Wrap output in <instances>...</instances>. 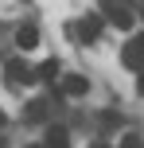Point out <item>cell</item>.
<instances>
[{
    "label": "cell",
    "mask_w": 144,
    "mask_h": 148,
    "mask_svg": "<svg viewBox=\"0 0 144 148\" xmlns=\"http://www.w3.org/2000/svg\"><path fill=\"white\" fill-rule=\"evenodd\" d=\"M4 74H8V82H12V86H20V82H35V70H31L23 59H8Z\"/></svg>",
    "instance_id": "obj_1"
},
{
    "label": "cell",
    "mask_w": 144,
    "mask_h": 148,
    "mask_svg": "<svg viewBox=\"0 0 144 148\" xmlns=\"http://www.w3.org/2000/svg\"><path fill=\"white\" fill-rule=\"evenodd\" d=\"M121 62L129 70H144V51L136 47V39H129V43H125V51H121Z\"/></svg>",
    "instance_id": "obj_2"
},
{
    "label": "cell",
    "mask_w": 144,
    "mask_h": 148,
    "mask_svg": "<svg viewBox=\"0 0 144 148\" xmlns=\"http://www.w3.org/2000/svg\"><path fill=\"white\" fill-rule=\"evenodd\" d=\"M86 90H90V82H86L82 74H70V78H62V94H66V97H86Z\"/></svg>",
    "instance_id": "obj_3"
},
{
    "label": "cell",
    "mask_w": 144,
    "mask_h": 148,
    "mask_svg": "<svg viewBox=\"0 0 144 148\" xmlns=\"http://www.w3.org/2000/svg\"><path fill=\"white\" fill-rule=\"evenodd\" d=\"M43 148H70V133L62 125H51L47 129V140H43Z\"/></svg>",
    "instance_id": "obj_4"
},
{
    "label": "cell",
    "mask_w": 144,
    "mask_h": 148,
    "mask_svg": "<svg viewBox=\"0 0 144 148\" xmlns=\"http://www.w3.org/2000/svg\"><path fill=\"white\" fill-rule=\"evenodd\" d=\"M78 35H82L86 43H93V39L101 35V16H86V20L78 23Z\"/></svg>",
    "instance_id": "obj_5"
},
{
    "label": "cell",
    "mask_w": 144,
    "mask_h": 148,
    "mask_svg": "<svg viewBox=\"0 0 144 148\" xmlns=\"http://www.w3.org/2000/svg\"><path fill=\"white\" fill-rule=\"evenodd\" d=\"M35 43H39V31L31 27V23H27V27H20V31H16V47H23V51H31Z\"/></svg>",
    "instance_id": "obj_6"
},
{
    "label": "cell",
    "mask_w": 144,
    "mask_h": 148,
    "mask_svg": "<svg viewBox=\"0 0 144 148\" xmlns=\"http://www.w3.org/2000/svg\"><path fill=\"white\" fill-rule=\"evenodd\" d=\"M109 20H113L121 31H129V27H132V12H129V8H117V4H113V8H109Z\"/></svg>",
    "instance_id": "obj_7"
},
{
    "label": "cell",
    "mask_w": 144,
    "mask_h": 148,
    "mask_svg": "<svg viewBox=\"0 0 144 148\" xmlns=\"http://www.w3.org/2000/svg\"><path fill=\"white\" fill-rule=\"evenodd\" d=\"M35 78H47V82H55V78H59V59H47V62H39Z\"/></svg>",
    "instance_id": "obj_8"
},
{
    "label": "cell",
    "mask_w": 144,
    "mask_h": 148,
    "mask_svg": "<svg viewBox=\"0 0 144 148\" xmlns=\"http://www.w3.org/2000/svg\"><path fill=\"white\" fill-rule=\"evenodd\" d=\"M27 117H31V121H43V117H47V101H43V97H35V101L27 105Z\"/></svg>",
    "instance_id": "obj_9"
},
{
    "label": "cell",
    "mask_w": 144,
    "mask_h": 148,
    "mask_svg": "<svg viewBox=\"0 0 144 148\" xmlns=\"http://www.w3.org/2000/svg\"><path fill=\"white\" fill-rule=\"evenodd\" d=\"M121 148H144V140H140L136 133H125L121 136Z\"/></svg>",
    "instance_id": "obj_10"
},
{
    "label": "cell",
    "mask_w": 144,
    "mask_h": 148,
    "mask_svg": "<svg viewBox=\"0 0 144 148\" xmlns=\"http://www.w3.org/2000/svg\"><path fill=\"white\" fill-rule=\"evenodd\" d=\"M136 94H144V70H140V78H136Z\"/></svg>",
    "instance_id": "obj_11"
},
{
    "label": "cell",
    "mask_w": 144,
    "mask_h": 148,
    "mask_svg": "<svg viewBox=\"0 0 144 148\" xmlns=\"http://www.w3.org/2000/svg\"><path fill=\"white\" fill-rule=\"evenodd\" d=\"M136 47H140V51H144V35H136Z\"/></svg>",
    "instance_id": "obj_12"
},
{
    "label": "cell",
    "mask_w": 144,
    "mask_h": 148,
    "mask_svg": "<svg viewBox=\"0 0 144 148\" xmlns=\"http://www.w3.org/2000/svg\"><path fill=\"white\" fill-rule=\"evenodd\" d=\"M90 148H109V144H105V140H98V144H90Z\"/></svg>",
    "instance_id": "obj_13"
},
{
    "label": "cell",
    "mask_w": 144,
    "mask_h": 148,
    "mask_svg": "<svg viewBox=\"0 0 144 148\" xmlns=\"http://www.w3.org/2000/svg\"><path fill=\"white\" fill-rule=\"evenodd\" d=\"M4 121H8V117H4V113H0V125H4Z\"/></svg>",
    "instance_id": "obj_14"
},
{
    "label": "cell",
    "mask_w": 144,
    "mask_h": 148,
    "mask_svg": "<svg viewBox=\"0 0 144 148\" xmlns=\"http://www.w3.org/2000/svg\"><path fill=\"white\" fill-rule=\"evenodd\" d=\"M27 148H43V144H27Z\"/></svg>",
    "instance_id": "obj_15"
}]
</instances>
